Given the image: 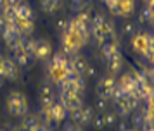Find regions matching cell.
<instances>
[{"label": "cell", "instance_id": "obj_1", "mask_svg": "<svg viewBox=\"0 0 154 131\" xmlns=\"http://www.w3.org/2000/svg\"><path fill=\"white\" fill-rule=\"evenodd\" d=\"M7 109L16 117H23L28 114V103L21 91H11L7 97Z\"/></svg>", "mask_w": 154, "mask_h": 131}, {"label": "cell", "instance_id": "obj_2", "mask_svg": "<svg viewBox=\"0 0 154 131\" xmlns=\"http://www.w3.org/2000/svg\"><path fill=\"white\" fill-rule=\"evenodd\" d=\"M132 47L137 54L147 57V54L151 52V48H149V33H137L132 38Z\"/></svg>", "mask_w": 154, "mask_h": 131}, {"label": "cell", "instance_id": "obj_3", "mask_svg": "<svg viewBox=\"0 0 154 131\" xmlns=\"http://www.w3.org/2000/svg\"><path fill=\"white\" fill-rule=\"evenodd\" d=\"M59 102L66 107L68 112H69V110H76V109H82V107H83V102H82L80 95H69V93H64V91L59 93Z\"/></svg>", "mask_w": 154, "mask_h": 131}, {"label": "cell", "instance_id": "obj_4", "mask_svg": "<svg viewBox=\"0 0 154 131\" xmlns=\"http://www.w3.org/2000/svg\"><path fill=\"white\" fill-rule=\"evenodd\" d=\"M116 79L112 78V76H104V78H100L97 81V86H95V91H97V95L100 97H109V93H111V90L116 86Z\"/></svg>", "mask_w": 154, "mask_h": 131}, {"label": "cell", "instance_id": "obj_5", "mask_svg": "<svg viewBox=\"0 0 154 131\" xmlns=\"http://www.w3.org/2000/svg\"><path fill=\"white\" fill-rule=\"evenodd\" d=\"M52 55V45L49 40H36V47H35V59L38 61H49Z\"/></svg>", "mask_w": 154, "mask_h": 131}, {"label": "cell", "instance_id": "obj_6", "mask_svg": "<svg viewBox=\"0 0 154 131\" xmlns=\"http://www.w3.org/2000/svg\"><path fill=\"white\" fill-rule=\"evenodd\" d=\"M49 112H50L52 121H56V123H63L64 119L68 117V114H69V112L66 110V107H64L59 100H56V102H54V105L49 109Z\"/></svg>", "mask_w": 154, "mask_h": 131}, {"label": "cell", "instance_id": "obj_7", "mask_svg": "<svg viewBox=\"0 0 154 131\" xmlns=\"http://www.w3.org/2000/svg\"><path fill=\"white\" fill-rule=\"evenodd\" d=\"M0 33H2V38L7 41V43H9V41H16V40H19V38H21V33H19V29H17L16 21L9 22V24L4 28Z\"/></svg>", "mask_w": 154, "mask_h": 131}, {"label": "cell", "instance_id": "obj_8", "mask_svg": "<svg viewBox=\"0 0 154 131\" xmlns=\"http://www.w3.org/2000/svg\"><path fill=\"white\" fill-rule=\"evenodd\" d=\"M4 78L5 79H11V81H14V79L19 78V67L9 57H5V61H4Z\"/></svg>", "mask_w": 154, "mask_h": 131}, {"label": "cell", "instance_id": "obj_9", "mask_svg": "<svg viewBox=\"0 0 154 131\" xmlns=\"http://www.w3.org/2000/svg\"><path fill=\"white\" fill-rule=\"evenodd\" d=\"M16 16H17V19H21V21H35V14L31 10V7L28 4H23V2H17Z\"/></svg>", "mask_w": 154, "mask_h": 131}, {"label": "cell", "instance_id": "obj_10", "mask_svg": "<svg viewBox=\"0 0 154 131\" xmlns=\"http://www.w3.org/2000/svg\"><path fill=\"white\" fill-rule=\"evenodd\" d=\"M118 7L121 17H130L135 10V0H118Z\"/></svg>", "mask_w": 154, "mask_h": 131}, {"label": "cell", "instance_id": "obj_11", "mask_svg": "<svg viewBox=\"0 0 154 131\" xmlns=\"http://www.w3.org/2000/svg\"><path fill=\"white\" fill-rule=\"evenodd\" d=\"M40 5L45 14H56L63 7V0H42Z\"/></svg>", "mask_w": 154, "mask_h": 131}, {"label": "cell", "instance_id": "obj_12", "mask_svg": "<svg viewBox=\"0 0 154 131\" xmlns=\"http://www.w3.org/2000/svg\"><path fill=\"white\" fill-rule=\"evenodd\" d=\"M16 24H17V29H19L21 36H31V33L35 31V21L16 19Z\"/></svg>", "mask_w": 154, "mask_h": 131}, {"label": "cell", "instance_id": "obj_13", "mask_svg": "<svg viewBox=\"0 0 154 131\" xmlns=\"http://www.w3.org/2000/svg\"><path fill=\"white\" fill-rule=\"evenodd\" d=\"M69 61H71V64H73V69L76 71L78 74H83L85 69H87V61H85L83 57L76 52V54H73L69 57Z\"/></svg>", "mask_w": 154, "mask_h": 131}, {"label": "cell", "instance_id": "obj_14", "mask_svg": "<svg viewBox=\"0 0 154 131\" xmlns=\"http://www.w3.org/2000/svg\"><path fill=\"white\" fill-rule=\"evenodd\" d=\"M11 59L16 62V66H17V67H26V66H29L31 62L35 61V57H31V55L24 54V52H19V54H12V57H11Z\"/></svg>", "mask_w": 154, "mask_h": 131}, {"label": "cell", "instance_id": "obj_15", "mask_svg": "<svg viewBox=\"0 0 154 131\" xmlns=\"http://www.w3.org/2000/svg\"><path fill=\"white\" fill-rule=\"evenodd\" d=\"M66 55L64 54H52L50 55V62H49V69H63L64 71V64H66Z\"/></svg>", "mask_w": 154, "mask_h": 131}, {"label": "cell", "instance_id": "obj_16", "mask_svg": "<svg viewBox=\"0 0 154 131\" xmlns=\"http://www.w3.org/2000/svg\"><path fill=\"white\" fill-rule=\"evenodd\" d=\"M130 116H132V126H135L137 130H142L146 124V110H133Z\"/></svg>", "mask_w": 154, "mask_h": 131}, {"label": "cell", "instance_id": "obj_17", "mask_svg": "<svg viewBox=\"0 0 154 131\" xmlns=\"http://www.w3.org/2000/svg\"><path fill=\"white\" fill-rule=\"evenodd\" d=\"M23 40V52L24 54L35 57V47H36V40H33L31 36H21Z\"/></svg>", "mask_w": 154, "mask_h": 131}, {"label": "cell", "instance_id": "obj_18", "mask_svg": "<svg viewBox=\"0 0 154 131\" xmlns=\"http://www.w3.org/2000/svg\"><path fill=\"white\" fill-rule=\"evenodd\" d=\"M21 126H24L26 130L29 131H35L38 126H40V119H38V116H35V114H29V116L24 117V121L21 123Z\"/></svg>", "mask_w": 154, "mask_h": 131}, {"label": "cell", "instance_id": "obj_19", "mask_svg": "<svg viewBox=\"0 0 154 131\" xmlns=\"http://www.w3.org/2000/svg\"><path fill=\"white\" fill-rule=\"evenodd\" d=\"M106 62H107V69L111 74H116L123 69V57H114V59H109Z\"/></svg>", "mask_w": 154, "mask_h": 131}, {"label": "cell", "instance_id": "obj_20", "mask_svg": "<svg viewBox=\"0 0 154 131\" xmlns=\"http://www.w3.org/2000/svg\"><path fill=\"white\" fill-rule=\"evenodd\" d=\"M102 117H104L106 128H114L116 123H118V116H116V112H112V110H106V112H102Z\"/></svg>", "mask_w": 154, "mask_h": 131}, {"label": "cell", "instance_id": "obj_21", "mask_svg": "<svg viewBox=\"0 0 154 131\" xmlns=\"http://www.w3.org/2000/svg\"><path fill=\"white\" fill-rule=\"evenodd\" d=\"M100 29H102V33H104L106 40H114V22H111L109 19H106Z\"/></svg>", "mask_w": 154, "mask_h": 131}, {"label": "cell", "instance_id": "obj_22", "mask_svg": "<svg viewBox=\"0 0 154 131\" xmlns=\"http://www.w3.org/2000/svg\"><path fill=\"white\" fill-rule=\"evenodd\" d=\"M94 116H95V114H94V109H92V107H82V123L80 124H83V126L90 124Z\"/></svg>", "mask_w": 154, "mask_h": 131}, {"label": "cell", "instance_id": "obj_23", "mask_svg": "<svg viewBox=\"0 0 154 131\" xmlns=\"http://www.w3.org/2000/svg\"><path fill=\"white\" fill-rule=\"evenodd\" d=\"M90 36L94 38V41L97 43L99 47L106 41V36H104V33H102V29H100V28H90Z\"/></svg>", "mask_w": 154, "mask_h": 131}, {"label": "cell", "instance_id": "obj_24", "mask_svg": "<svg viewBox=\"0 0 154 131\" xmlns=\"http://www.w3.org/2000/svg\"><path fill=\"white\" fill-rule=\"evenodd\" d=\"M121 31H123V34H125V36L133 38V36L137 34V24H135V22H125V24H123V28H121Z\"/></svg>", "mask_w": 154, "mask_h": 131}, {"label": "cell", "instance_id": "obj_25", "mask_svg": "<svg viewBox=\"0 0 154 131\" xmlns=\"http://www.w3.org/2000/svg\"><path fill=\"white\" fill-rule=\"evenodd\" d=\"M56 102V98L54 97H40V100H38V109H43V110H49L52 105Z\"/></svg>", "mask_w": 154, "mask_h": 131}, {"label": "cell", "instance_id": "obj_26", "mask_svg": "<svg viewBox=\"0 0 154 131\" xmlns=\"http://www.w3.org/2000/svg\"><path fill=\"white\" fill-rule=\"evenodd\" d=\"M38 93H40V97H54V86H52V83H42L40 88H38Z\"/></svg>", "mask_w": 154, "mask_h": 131}, {"label": "cell", "instance_id": "obj_27", "mask_svg": "<svg viewBox=\"0 0 154 131\" xmlns=\"http://www.w3.org/2000/svg\"><path fill=\"white\" fill-rule=\"evenodd\" d=\"M95 109H97L99 112H106V110H109V100H107L106 97L97 95V100H95Z\"/></svg>", "mask_w": 154, "mask_h": 131}, {"label": "cell", "instance_id": "obj_28", "mask_svg": "<svg viewBox=\"0 0 154 131\" xmlns=\"http://www.w3.org/2000/svg\"><path fill=\"white\" fill-rule=\"evenodd\" d=\"M104 21H106L104 14H100V12L94 14V16H92V19H90V28H102Z\"/></svg>", "mask_w": 154, "mask_h": 131}, {"label": "cell", "instance_id": "obj_29", "mask_svg": "<svg viewBox=\"0 0 154 131\" xmlns=\"http://www.w3.org/2000/svg\"><path fill=\"white\" fill-rule=\"evenodd\" d=\"M92 126L95 128L97 131H100V130H104L106 128V124H104V117H102V112L100 114H97V116H94V119H92Z\"/></svg>", "mask_w": 154, "mask_h": 131}, {"label": "cell", "instance_id": "obj_30", "mask_svg": "<svg viewBox=\"0 0 154 131\" xmlns=\"http://www.w3.org/2000/svg\"><path fill=\"white\" fill-rule=\"evenodd\" d=\"M7 47L12 54H19V52H23V40L19 38V40H16V41H9Z\"/></svg>", "mask_w": 154, "mask_h": 131}, {"label": "cell", "instance_id": "obj_31", "mask_svg": "<svg viewBox=\"0 0 154 131\" xmlns=\"http://www.w3.org/2000/svg\"><path fill=\"white\" fill-rule=\"evenodd\" d=\"M69 119L73 121V123H76V124H80L82 123V109H76V110H69Z\"/></svg>", "mask_w": 154, "mask_h": 131}, {"label": "cell", "instance_id": "obj_32", "mask_svg": "<svg viewBox=\"0 0 154 131\" xmlns=\"http://www.w3.org/2000/svg\"><path fill=\"white\" fill-rule=\"evenodd\" d=\"M75 124H76V123H73L71 119H69V121H66V119H64L63 124H61V128H63V131H71L73 128H75Z\"/></svg>", "mask_w": 154, "mask_h": 131}, {"label": "cell", "instance_id": "obj_33", "mask_svg": "<svg viewBox=\"0 0 154 131\" xmlns=\"http://www.w3.org/2000/svg\"><path fill=\"white\" fill-rule=\"evenodd\" d=\"M56 28L61 31V33H64V31H66V28H68V19H59V21H57V24H56Z\"/></svg>", "mask_w": 154, "mask_h": 131}, {"label": "cell", "instance_id": "obj_34", "mask_svg": "<svg viewBox=\"0 0 154 131\" xmlns=\"http://www.w3.org/2000/svg\"><path fill=\"white\" fill-rule=\"evenodd\" d=\"M82 2H83V0H71V9H73V12H78V10H80Z\"/></svg>", "mask_w": 154, "mask_h": 131}, {"label": "cell", "instance_id": "obj_35", "mask_svg": "<svg viewBox=\"0 0 154 131\" xmlns=\"http://www.w3.org/2000/svg\"><path fill=\"white\" fill-rule=\"evenodd\" d=\"M83 76H85V78H94V76H95V69L90 67V66H87V69H85Z\"/></svg>", "mask_w": 154, "mask_h": 131}, {"label": "cell", "instance_id": "obj_36", "mask_svg": "<svg viewBox=\"0 0 154 131\" xmlns=\"http://www.w3.org/2000/svg\"><path fill=\"white\" fill-rule=\"evenodd\" d=\"M128 126H130V124L125 123V121H121V123H116V128H118V131H126V130H128Z\"/></svg>", "mask_w": 154, "mask_h": 131}, {"label": "cell", "instance_id": "obj_37", "mask_svg": "<svg viewBox=\"0 0 154 131\" xmlns=\"http://www.w3.org/2000/svg\"><path fill=\"white\" fill-rule=\"evenodd\" d=\"M9 24V21L5 19V17H4V16H2V14H0V31H2V29H4V28L7 26Z\"/></svg>", "mask_w": 154, "mask_h": 131}, {"label": "cell", "instance_id": "obj_38", "mask_svg": "<svg viewBox=\"0 0 154 131\" xmlns=\"http://www.w3.org/2000/svg\"><path fill=\"white\" fill-rule=\"evenodd\" d=\"M71 131H83V128H82V124H75V128Z\"/></svg>", "mask_w": 154, "mask_h": 131}, {"label": "cell", "instance_id": "obj_39", "mask_svg": "<svg viewBox=\"0 0 154 131\" xmlns=\"http://www.w3.org/2000/svg\"><path fill=\"white\" fill-rule=\"evenodd\" d=\"M126 131H140V130H137L135 126H132V124H130V126H128V130H126Z\"/></svg>", "mask_w": 154, "mask_h": 131}, {"label": "cell", "instance_id": "obj_40", "mask_svg": "<svg viewBox=\"0 0 154 131\" xmlns=\"http://www.w3.org/2000/svg\"><path fill=\"white\" fill-rule=\"evenodd\" d=\"M5 4H7V0H0V9H2V7L5 5Z\"/></svg>", "mask_w": 154, "mask_h": 131}, {"label": "cell", "instance_id": "obj_41", "mask_svg": "<svg viewBox=\"0 0 154 131\" xmlns=\"http://www.w3.org/2000/svg\"><path fill=\"white\" fill-rule=\"evenodd\" d=\"M17 131H29V130H26L24 126H21V128H19V130H17Z\"/></svg>", "mask_w": 154, "mask_h": 131}, {"label": "cell", "instance_id": "obj_42", "mask_svg": "<svg viewBox=\"0 0 154 131\" xmlns=\"http://www.w3.org/2000/svg\"><path fill=\"white\" fill-rule=\"evenodd\" d=\"M2 86H4V83H2V79H0V88H2Z\"/></svg>", "mask_w": 154, "mask_h": 131}, {"label": "cell", "instance_id": "obj_43", "mask_svg": "<svg viewBox=\"0 0 154 131\" xmlns=\"http://www.w3.org/2000/svg\"><path fill=\"white\" fill-rule=\"evenodd\" d=\"M0 131H7V130H5V128H0Z\"/></svg>", "mask_w": 154, "mask_h": 131}, {"label": "cell", "instance_id": "obj_44", "mask_svg": "<svg viewBox=\"0 0 154 131\" xmlns=\"http://www.w3.org/2000/svg\"><path fill=\"white\" fill-rule=\"evenodd\" d=\"M47 131H52V130H49V128H47Z\"/></svg>", "mask_w": 154, "mask_h": 131}, {"label": "cell", "instance_id": "obj_45", "mask_svg": "<svg viewBox=\"0 0 154 131\" xmlns=\"http://www.w3.org/2000/svg\"><path fill=\"white\" fill-rule=\"evenodd\" d=\"M146 2H147V0H146Z\"/></svg>", "mask_w": 154, "mask_h": 131}]
</instances>
